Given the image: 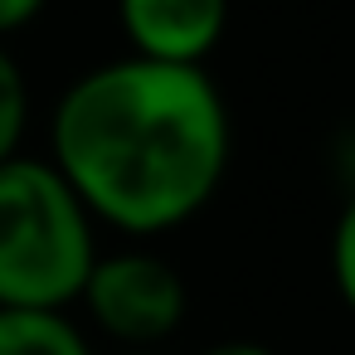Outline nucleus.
Instances as JSON below:
<instances>
[{"instance_id": "nucleus-2", "label": "nucleus", "mask_w": 355, "mask_h": 355, "mask_svg": "<svg viewBox=\"0 0 355 355\" xmlns=\"http://www.w3.org/2000/svg\"><path fill=\"white\" fill-rule=\"evenodd\" d=\"M98 258V224L49 156L0 166V306L69 311Z\"/></svg>"}, {"instance_id": "nucleus-3", "label": "nucleus", "mask_w": 355, "mask_h": 355, "mask_svg": "<svg viewBox=\"0 0 355 355\" xmlns=\"http://www.w3.org/2000/svg\"><path fill=\"white\" fill-rule=\"evenodd\" d=\"M78 306L122 350H156L180 331L190 311V292L171 258L151 248H117L93 258Z\"/></svg>"}, {"instance_id": "nucleus-9", "label": "nucleus", "mask_w": 355, "mask_h": 355, "mask_svg": "<svg viewBox=\"0 0 355 355\" xmlns=\"http://www.w3.org/2000/svg\"><path fill=\"white\" fill-rule=\"evenodd\" d=\"M200 355H277V350L263 345V340H219V345H209Z\"/></svg>"}, {"instance_id": "nucleus-8", "label": "nucleus", "mask_w": 355, "mask_h": 355, "mask_svg": "<svg viewBox=\"0 0 355 355\" xmlns=\"http://www.w3.org/2000/svg\"><path fill=\"white\" fill-rule=\"evenodd\" d=\"M44 6L49 0H0V44L10 35H20V30H30L44 15Z\"/></svg>"}, {"instance_id": "nucleus-10", "label": "nucleus", "mask_w": 355, "mask_h": 355, "mask_svg": "<svg viewBox=\"0 0 355 355\" xmlns=\"http://www.w3.org/2000/svg\"><path fill=\"white\" fill-rule=\"evenodd\" d=\"M122 355H161V350H122Z\"/></svg>"}, {"instance_id": "nucleus-1", "label": "nucleus", "mask_w": 355, "mask_h": 355, "mask_svg": "<svg viewBox=\"0 0 355 355\" xmlns=\"http://www.w3.org/2000/svg\"><path fill=\"white\" fill-rule=\"evenodd\" d=\"M234 127L209 69L107 59L78 73L49 117V166L93 224L156 239L190 224L224 185Z\"/></svg>"}, {"instance_id": "nucleus-5", "label": "nucleus", "mask_w": 355, "mask_h": 355, "mask_svg": "<svg viewBox=\"0 0 355 355\" xmlns=\"http://www.w3.org/2000/svg\"><path fill=\"white\" fill-rule=\"evenodd\" d=\"M0 355H93V345L69 311L0 306Z\"/></svg>"}, {"instance_id": "nucleus-4", "label": "nucleus", "mask_w": 355, "mask_h": 355, "mask_svg": "<svg viewBox=\"0 0 355 355\" xmlns=\"http://www.w3.org/2000/svg\"><path fill=\"white\" fill-rule=\"evenodd\" d=\"M117 25L137 59L205 69L229 30V0H117Z\"/></svg>"}, {"instance_id": "nucleus-7", "label": "nucleus", "mask_w": 355, "mask_h": 355, "mask_svg": "<svg viewBox=\"0 0 355 355\" xmlns=\"http://www.w3.org/2000/svg\"><path fill=\"white\" fill-rule=\"evenodd\" d=\"M331 277H336L340 302L355 311V190L345 195V205L336 214V229H331Z\"/></svg>"}, {"instance_id": "nucleus-6", "label": "nucleus", "mask_w": 355, "mask_h": 355, "mask_svg": "<svg viewBox=\"0 0 355 355\" xmlns=\"http://www.w3.org/2000/svg\"><path fill=\"white\" fill-rule=\"evenodd\" d=\"M25 132H30V78L20 59L0 44V166L20 156Z\"/></svg>"}]
</instances>
